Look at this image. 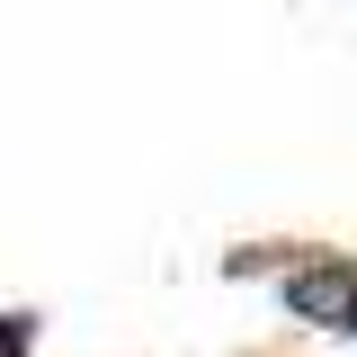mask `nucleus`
<instances>
[{"mask_svg":"<svg viewBox=\"0 0 357 357\" xmlns=\"http://www.w3.org/2000/svg\"><path fill=\"white\" fill-rule=\"evenodd\" d=\"M286 304L321 321V331H357V268H304V277H286Z\"/></svg>","mask_w":357,"mask_h":357,"instance_id":"f257e3e1","label":"nucleus"},{"mask_svg":"<svg viewBox=\"0 0 357 357\" xmlns=\"http://www.w3.org/2000/svg\"><path fill=\"white\" fill-rule=\"evenodd\" d=\"M0 357H27V321H18V312L0 321Z\"/></svg>","mask_w":357,"mask_h":357,"instance_id":"f03ea898","label":"nucleus"}]
</instances>
